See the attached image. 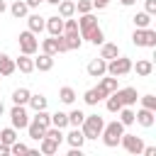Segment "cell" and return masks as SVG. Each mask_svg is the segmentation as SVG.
<instances>
[{
    "instance_id": "cell-43",
    "label": "cell",
    "mask_w": 156,
    "mask_h": 156,
    "mask_svg": "<svg viewBox=\"0 0 156 156\" xmlns=\"http://www.w3.org/2000/svg\"><path fill=\"white\" fill-rule=\"evenodd\" d=\"M141 154H144V156H156V146H144Z\"/></svg>"
},
{
    "instance_id": "cell-13",
    "label": "cell",
    "mask_w": 156,
    "mask_h": 156,
    "mask_svg": "<svg viewBox=\"0 0 156 156\" xmlns=\"http://www.w3.org/2000/svg\"><path fill=\"white\" fill-rule=\"evenodd\" d=\"M107 95H110V93H107V90H102V88L98 85V88L85 90V93H83V100H85V105H98V102H100V100H105Z\"/></svg>"
},
{
    "instance_id": "cell-24",
    "label": "cell",
    "mask_w": 156,
    "mask_h": 156,
    "mask_svg": "<svg viewBox=\"0 0 156 156\" xmlns=\"http://www.w3.org/2000/svg\"><path fill=\"white\" fill-rule=\"evenodd\" d=\"M41 51H44V54H51V56H56V54H58V39H56V37L41 39Z\"/></svg>"
},
{
    "instance_id": "cell-10",
    "label": "cell",
    "mask_w": 156,
    "mask_h": 156,
    "mask_svg": "<svg viewBox=\"0 0 156 156\" xmlns=\"http://www.w3.org/2000/svg\"><path fill=\"white\" fill-rule=\"evenodd\" d=\"M85 71H88V76H90V78H100V76H105V73H107V61L98 56V58H93V61L85 66Z\"/></svg>"
},
{
    "instance_id": "cell-7",
    "label": "cell",
    "mask_w": 156,
    "mask_h": 156,
    "mask_svg": "<svg viewBox=\"0 0 156 156\" xmlns=\"http://www.w3.org/2000/svg\"><path fill=\"white\" fill-rule=\"evenodd\" d=\"M17 41H20V51L22 54H37V49H39V41H37V37H34V32H29V29H24V32H20V37H17Z\"/></svg>"
},
{
    "instance_id": "cell-5",
    "label": "cell",
    "mask_w": 156,
    "mask_h": 156,
    "mask_svg": "<svg viewBox=\"0 0 156 156\" xmlns=\"http://www.w3.org/2000/svg\"><path fill=\"white\" fill-rule=\"evenodd\" d=\"M132 44L134 46H146V49H156V32L151 27H144V29H134L132 34Z\"/></svg>"
},
{
    "instance_id": "cell-27",
    "label": "cell",
    "mask_w": 156,
    "mask_h": 156,
    "mask_svg": "<svg viewBox=\"0 0 156 156\" xmlns=\"http://www.w3.org/2000/svg\"><path fill=\"white\" fill-rule=\"evenodd\" d=\"M98 85H100L102 90H107V93H115V90H117V78L105 73V76H100V83H98Z\"/></svg>"
},
{
    "instance_id": "cell-35",
    "label": "cell",
    "mask_w": 156,
    "mask_h": 156,
    "mask_svg": "<svg viewBox=\"0 0 156 156\" xmlns=\"http://www.w3.org/2000/svg\"><path fill=\"white\" fill-rule=\"evenodd\" d=\"M44 136H49V139H54L56 144H61V141H63V132H61L58 127H54V124H49V127H46V132H44Z\"/></svg>"
},
{
    "instance_id": "cell-36",
    "label": "cell",
    "mask_w": 156,
    "mask_h": 156,
    "mask_svg": "<svg viewBox=\"0 0 156 156\" xmlns=\"http://www.w3.org/2000/svg\"><path fill=\"white\" fill-rule=\"evenodd\" d=\"M83 119H85V115H83L80 110H71V112H68V124H71V127H80Z\"/></svg>"
},
{
    "instance_id": "cell-47",
    "label": "cell",
    "mask_w": 156,
    "mask_h": 156,
    "mask_svg": "<svg viewBox=\"0 0 156 156\" xmlns=\"http://www.w3.org/2000/svg\"><path fill=\"white\" fill-rule=\"evenodd\" d=\"M119 2H122V5H124V7H129V5H134V2H136V0H119Z\"/></svg>"
},
{
    "instance_id": "cell-37",
    "label": "cell",
    "mask_w": 156,
    "mask_h": 156,
    "mask_svg": "<svg viewBox=\"0 0 156 156\" xmlns=\"http://www.w3.org/2000/svg\"><path fill=\"white\" fill-rule=\"evenodd\" d=\"M119 110H122L119 98H117L115 93H110V95H107V112H119Z\"/></svg>"
},
{
    "instance_id": "cell-8",
    "label": "cell",
    "mask_w": 156,
    "mask_h": 156,
    "mask_svg": "<svg viewBox=\"0 0 156 156\" xmlns=\"http://www.w3.org/2000/svg\"><path fill=\"white\" fill-rule=\"evenodd\" d=\"M119 144L124 146V151H127V154H134V156H139V154H141V149H144L141 136H136V134H127V132L122 134Z\"/></svg>"
},
{
    "instance_id": "cell-9",
    "label": "cell",
    "mask_w": 156,
    "mask_h": 156,
    "mask_svg": "<svg viewBox=\"0 0 156 156\" xmlns=\"http://www.w3.org/2000/svg\"><path fill=\"white\" fill-rule=\"evenodd\" d=\"M10 122H12L15 129H27V124H29V115H27L24 105H15V107L10 110Z\"/></svg>"
},
{
    "instance_id": "cell-12",
    "label": "cell",
    "mask_w": 156,
    "mask_h": 156,
    "mask_svg": "<svg viewBox=\"0 0 156 156\" xmlns=\"http://www.w3.org/2000/svg\"><path fill=\"white\" fill-rule=\"evenodd\" d=\"M44 29H46L51 37H58V34H63V17H61V15L46 17V24H44Z\"/></svg>"
},
{
    "instance_id": "cell-26",
    "label": "cell",
    "mask_w": 156,
    "mask_h": 156,
    "mask_svg": "<svg viewBox=\"0 0 156 156\" xmlns=\"http://www.w3.org/2000/svg\"><path fill=\"white\" fill-rule=\"evenodd\" d=\"M58 15L66 20V17H73L76 15V2L73 0H61L58 2Z\"/></svg>"
},
{
    "instance_id": "cell-44",
    "label": "cell",
    "mask_w": 156,
    "mask_h": 156,
    "mask_svg": "<svg viewBox=\"0 0 156 156\" xmlns=\"http://www.w3.org/2000/svg\"><path fill=\"white\" fill-rule=\"evenodd\" d=\"M7 154H10V146H7V144H2V141H0V156H7Z\"/></svg>"
},
{
    "instance_id": "cell-48",
    "label": "cell",
    "mask_w": 156,
    "mask_h": 156,
    "mask_svg": "<svg viewBox=\"0 0 156 156\" xmlns=\"http://www.w3.org/2000/svg\"><path fill=\"white\" fill-rule=\"evenodd\" d=\"M44 2H49V5H58L61 0H44Z\"/></svg>"
},
{
    "instance_id": "cell-25",
    "label": "cell",
    "mask_w": 156,
    "mask_h": 156,
    "mask_svg": "<svg viewBox=\"0 0 156 156\" xmlns=\"http://www.w3.org/2000/svg\"><path fill=\"white\" fill-rule=\"evenodd\" d=\"M27 105H29V107H32V110L37 112V110H46L49 100H46V98H44L41 93H37V95H29V102H27Z\"/></svg>"
},
{
    "instance_id": "cell-49",
    "label": "cell",
    "mask_w": 156,
    "mask_h": 156,
    "mask_svg": "<svg viewBox=\"0 0 156 156\" xmlns=\"http://www.w3.org/2000/svg\"><path fill=\"white\" fill-rule=\"evenodd\" d=\"M2 112H5V105H2V100H0V115H2Z\"/></svg>"
},
{
    "instance_id": "cell-23",
    "label": "cell",
    "mask_w": 156,
    "mask_h": 156,
    "mask_svg": "<svg viewBox=\"0 0 156 156\" xmlns=\"http://www.w3.org/2000/svg\"><path fill=\"white\" fill-rule=\"evenodd\" d=\"M132 68H136V76L146 78V76H151V71H154V63H151L149 58H141V61H136V66L132 63Z\"/></svg>"
},
{
    "instance_id": "cell-34",
    "label": "cell",
    "mask_w": 156,
    "mask_h": 156,
    "mask_svg": "<svg viewBox=\"0 0 156 156\" xmlns=\"http://www.w3.org/2000/svg\"><path fill=\"white\" fill-rule=\"evenodd\" d=\"M51 124L58 127V129L68 127V115H66V112H54V115H51Z\"/></svg>"
},
{
    "instance_id": "cell-18",
    "label": "cell",
    "mask_w": 156,
    "mask_h": 156,
    "mask_svg": "<svg viewBox=\"0 0 156 156\" xmlns=\"http://www.w3.org/2000/svg\"><path fill=\"white\" fill-rule=\"evenodd\" d=\"M63 39H66V44H68V51H76V49H80V44H83V37H80L78 29H76V32H66Z\"/></svg>"
},
{
    "instance_id": "cell-40",
    "label": "cell",
    "mask_w": 156,
    "mask_h": 156,
    "mask_svg": "<svg viewBox=\"0 0 156 156\" xmlns=\"http://www.w3.org/2000/svg\"><path fill=\"white\" fill-rule=\"evenodd\" d=\"M27 151H29V146H27V144H20V141H12V144H10V154L22 156V154H27Z\"/></svg>"
},
{
    "instance_id": "cell-3",
    "label": "cell",
    "mask_w": 156,
    "mask_h": 156,
    "mask_svg": "<svg viewBox=\"0 0 156 156\" xmlns=\"http://www.w3.org/2000/svg\"><path fill=\"white\" fill-rule=\"evenodd\" d=\"M122 134H124V124H122L119 119H115V122L105 124V127H102V132H100V136H102V144H105V146H110V149H115V146L119 144Z\"/></svg>"
},
{
    "instance_id": "cell-19",
    "label": "cell",
    "mask_w": 156,
    "mask_h": 156,
    "mask_svg": "<svg viewBox=\"0 0 156 156\" xmlns=\"http://www.w3.org/2000/svg\"><path fill=\"white\" fill-rule=\"evenodd\" d=\"M34 68H39V71H51V68H54V56L41 51L39 58H34Z\"/></svg>"
},
{
    "instance_id": "cell-45",
    "label": "cell",
    "mask_w": 156,
    "mask_h": 156,
    "mask_svg": "<svg viewBox=\"0 0 156 156\" xmlns=\"http://www.w3.org/2000/svg\"><path fill=\"white\" fill-rule=\"evenodd\" d=\"M24 2H27V7H39L44 0H24Z\"/></svg>"
},
{
    "instance_id": "cell-33",
    "label": "cell",
    "mask_w": 156,
    "mask_h": 156,
    "mask_svg": "<svg viewBox=\"0 0 156 156\" xmlns=\"http://www.w3.org/2000/svg\"><path fill=\"white\" fill-rule=\"evenodd\" d=\"M0 141H2V144H7V146H10L12 141H17V129H15V127L2 129V132H0Z\"/></svg>"
},
{
    "instance_id": "cell-32",
    "label": "cell",
    "mask_w": 156,
    "mask_h": 156,
    "mask_svg": "<svg viewBox=\"0 0 156 156\" xmlns=\"http://www.w3.org/2000/svg\"><path fill=\"white\" fill-rule=\"evenodd\" d=\"M117 115H119V122H122L124 127L134 124V110H132V107H127V105H124V107H122V110H119Z\"/></svg>"
},
{
    "instance_id": "cell-1",
    "label": "cell",
    "mask_w": 156,
    "mask_h": 156,
    "mask_svg": "<svg viewBox=\"0 0 156 156\" xmlns=\"http://www.w3.org/2000/svg\"><path fill=\"white\" fill-rule=\"evenodd\" d=\"M78 32H80V37H83L85 41H90V44H95V46H100V44L105 41V34H102V29H100V24H98V17H95L93 12L80 15V20H78Z\"/></svg>"
},
{
    "instance_id": "cell-15",
    "label": "cell",
    "mask_w": 156,
    "mask_h": 156,
    "mask_svg": "<svg viewBox=\"0 0 156 156\" xmlns=\"http://www.w3.org/2000/svg\"><path fill=\"white\" fill-rule=\"evenodd\" d=\"M63 141H68V146H76V149H80V146L85 144V136H83L80 127H73L68 134H63Z\"/></svg>"
},
{
    "instance_id": "cell-38",
    "label": "cell",
    "mask_w": 156,
    "mask_h": 156,
    "mask_svg": "<svg viewBox=\"0 0 156 156\" xmlns=\"http://www.w3.org/2000/svg\"><path fill=\"white\" fill-rule=\"evenodd\" d=\"M139 100H141V107H146V110H154V112H156V95H141Z\"/></svg>"
},
{
    "instance_id": "cell-28",
    "label": "cell",
    "mask_w": 156,
    "mask_h": 156,
    "mask_svg": "<svg viewBox=\"0 0 156 156\" xmlns=\"http://www.w3.org/2000/svg\"><path fill=\"white\" fill-rule=\"evenodd\" d=\"M27 10H29V7H27V2H24V0H15V2L10 5V12H12V17H17V20H20V17H24V15H27Z\"/></svg>"
},
{
    "instance_id": "cell-46",
    "label": "cell",
    "mask_w": 156,
    "mask_h": 156,
    "mask_svg": "<svg viewBox=\"0 0 156 156\" xmlns=\"http://www.w3.org/2000/svg\"><path fill=\"white\" fill-rule=\"evenodd\" d=\"M5 10H7V2H5V0H0V15H2Z\"/></svg>"
},
{
    "instance_id": "cell-21",
    "label": "cell",
    "mask_w": 156,
    "mask_h": 156,
    "mask_svg": "<svg viewBox=\"0 0 156 156\" xmlns=\"http://www.w3.org/2000/svg\"><path fill=\"white\" fill-rule=\"evenodd\" d=\"M39 151L46 154V156H51V154L58 151V144H56L54 139H49V136H41V139H39Z\"/></svg>"
},
{
    "instance_id": "cell-41",
    "label": "cell",
    "mask_w": 156,
    "mask_h": 156,
    "mask_svg": "<svg viewBox=\"0 0 156 156\" xmlns=\"http://www.w3.org/2000/svg\"><path fill=\"white\" fill-rule=\"evenodd\" d=\"M144 12L156 15V0H144Z\"/></svg>"
},
{
    "instance_id": "cell-6",
    "label": "cell",
    "mask_w": 156,
    "mask_h": 156,
    "mask_svg": "<svg viewBox=\"0 0 156 156\" xmlns=\"http://www.w3.org/2000/svg\"><path fill=\"white\" fill-rule=\"evenodd\" d=\"M129 71H132V58H127V56H115L107 61V76L119 78V76H127Z\"/></svg>"
},
{
    "instance_id": "cell-20",
    "label": "cell",
    "mask_w": 156,
    "mask_h": 156,
    "mask_svg": "<svg viewBox=\"0 0 156 156\" xmlns=\"http://www.w3.org/2000/svg\"><path fill=\"white\" fill-rule=\"evenodd\" d=\"M15 68V58H10L7 54H0V76H12Z\"/></svg>"
},
{
    "instance_id": "cell-16",
    "label": "cell",
    "mask_w": 156,
    "mask_h": 156,
    "mask_svg": "<svg viewBox=\"0 0 156 156\" xmlns=\"http://www.w3.org/2000/svg\"><path fill=\"white\" fill-rule=\"evenodd\" d=\"M44 24H46V17L37 15V12L27 17V29H29V32H34V34H39V32L44 29Z\"/></svg>"
},
{
    "instance_id": "cell-14",
    "label": "cell",
    "mask_w": 156,
    "mask_h": 156,
    "mask_svg": "<svg viewBox=\"0 0 156 156\" xmlns=\"http://www.w3.org/2000/svg\"><path fill=\"white\" fill-rule=\"evenodd\" d=\"M134 122H139L141 127H154V122H156V112L154 110H146V107H141L139 112H134Z\"/></svg>"
},
{
    "instance_id": "cell-30",
    "label": "cell",
    "mask_w": 156,
    "mask_h": 156,
    "mask_svg": "<svg viewBox=\"0 0 156 156\" xmlns=\"http://www.w3.org/2000/svg\"><path fill=\"white\" fill-rule=\"evenodd\" d=\"M58 100H61L63 105H71V102L76 100V90H73L71 85H63V88L58 90Z\"/></svg>"
},
{
    "instance_id": "cell-2",
    "label": "cell",
    "mask_w": 156,
    "mask_h": 156,
    "mask_svg": "<svg viewBox=\"0 0 156 156\" xmlns=\"http://www.w3.org/2000/svg\"><path fill=\"white\" fill-rule=\"evenodd\" d=\"M51 124V115L46 112V110H37L34 112V117L29 119V124H27V129H29V136L34 139V141H39L41 136H44V132H46V127Z\"/></svg>"
},
{
    "instance_id": "cell-11",
    "label": "cell",
    "mask_w": 156,
    "mask_h": 156,
    "mask_svg": "<svg viewBox=\"0 0 156 156\" xmlns=\"http://www.w3.org/2000/svg\"><path fill=\"white\" fill-rule=\"evenodd\" d=\"M115 95L119 98L122 107H124V105H127V107H132V105L139 100V95H136V88H117V90H115Z\"/></svg>"
},
{
    "instance_id": "cell-29",
    "label": "cell",
    "mask_w": 156,
    "mask_h": 156,
    "mask_svg": "<svg viewBox=\"0 0 156 156\" xmlns=\"http://www.w3.org/2000/svg\"><path fill=\"white\" fill-rule=\"evenodd\" d=\"M29 95H32V93H29L27 88H17V90L12 93V102H15V105H27V102H29Z\"/></svg>"
},
{
    "instance_id": "cell-31",
    "label": "cell",
    "mask_w": 156,
    "mask_h": 156,
    "mask_svg": "<svg viewBox=\"0 0 156 156\" xmlns=\"http://www.w3.org/2000/svg\"><path fill=\"white\" fill-rule=\"evenodd\" d=\"M132 22H134V27L144 29V27H149V24H151V15H149V12H136V15L132 17Z\"/></svg>"
},
{
    "instance_id": "cell-17",
    "label": "cell",
    "mask_w": 156,
    "mask_h": 156,
    "mask_svg": "<svg viewBox=\"0 0 156 156\" xmlns=\"http://www.w3.org/2000/svg\"><path fill=\"white\" fill-rule=\"evenodd\" d=\"M15 68H20L22 73H32L34 71V58L29 54H22V56L15 58Z\"/></svg>"
},
{
    "instance_id": "cell-22",
    "label": "cell",
    "mask_w": 156,
    "mask_h": 156,
    "mask_svg": "<svg viewBox=\"0 0 156 156\" xmlns=\"http://www.w3.org/2000/svg\"><path fill=\"white\" fill-rule=\"evenodd\" d=\"M102 49H100V58H105V61H110V58H115V56H119V46L117 44H100Z\"/></svg>"
},
{
    "instance_id": "cell-39",
    "label": "cell",
    "mask_w": 156,
    "mask_h": 156,
    "mask_svg": "<svg viewBox=\"0 0 156 156\" xmlns=\"http://www.w3.org/2000/svg\"><path fill=\"white\" fill-rule=\"evenodd\" d=\"M76 12H80V15L93 12V0H78L76 2Z\"/></svg>"
},
{
    "instance_id": "cell-42",
    "label": "cell",
    "mask_w": 156,
    "mask_h": 156,
    "mask_svg": "<svg viewBox=\"0 0 156 156\" xmlns=\"http://www.w3.org/2000/svg\"><path fill=\"white\" fill-rule=\"evenodd\" d=\"M110 5V0H93V7H98V10H105Z\"/></svg>"
},
{
    "instance_id": "cell-4",
    "label": "cell",
    "mask_w": 156,
    "mask_h": 156,
    "mask_svg": "<svg viewBox=\"0 0 156 156\" xmlns=\"http://www.w3.org/2000/svg\"><path fill=\"white\" fill-rule=\"evenodd\" d=\"M102 127H105V119L100 115H85V119L80 124V132H83L85 139H98L100 132H102Z\"/></svg>"
}]
</instances>
